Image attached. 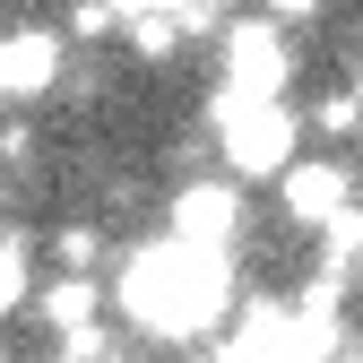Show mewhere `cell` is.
<instances>
[{"mask_svg":"<svg viewBox=\"0 0 363 363\" xmlns=\"http://www.w3.org/2000/svg\"><path fill=\"white\" fill-rule=\"evenodd\" d=\"M113 303H121V320H139L164 346L216 337L225 311H234V251H199V242H182V234L139 242V251L121 259V277H113Z\"/></svg>","mask_w":363,"mask_h":363,"instance_id":"6da1fadb","label":"cell"},{"mask_svg":"<svg viewBox=\"0 0 363 363\" xmlns=\"http://www.w3.org/2000/svg\"><path fill=\"white\" fill-rule=\"evenodd\" d=\"M216 147L234 182H286L303 156V121L286 104H259V96H216Z\"/></svg>","mask_w":363,"mask_h":363,"instance_id":"7a4b0ae2","label":"cell"},{"mask_svg":"<svg viewBox=\"0 0 363 363\" xmlns=\"http://www.w3.org/2000/svg\"><path fill=\"white\" fill-rule=\"evenodd\" d=\"M216 52H225V96H259V104L286 96L294 52H286V26H277V18H225Z\"/></svg>","mask_w":363,"mask_h":363,"instance_id":"3957f363","label":"cell"},{"mask_svg":"<svg viewBox=\"0 0 363 363\" xmlns=\"http://www.w3.org/2000/svg\"><path fill=\"white\" fill-rule=\"evenodd\" d=\"M35 320L52 329L61 346H78V354H96V363H104V277H86V268H61V277L35 294Z\"/></svg>","mask_w":363,"mask_h":363,"instance_id":"277c9868","label":"cell"},{"mask_svg":"<svg viewBox=\"0 0 363 363\" xmlns=\"http://www.w3.org/2000/svg\"><path fill=\"white\" fill-rule=\"evenodd\" d=\"M277 208H286V225H303V234H329V225L354 208V182H346L337 156H303V164L277 182Z\"/></svg>","mask_w":363,"mask_h":363,"instance_id":"5b68a950","label":"cell"},{"mask_svg":"<svg viewBox=\"0 0 363 363\" xmlns=\"http://www.w3.org/2000/svg\"><path fill=\"white\" fill-rule=\"evenodd\" d=\"M69 69V43L61 26H18L9 35V52H0V86H9V104H35V96H52Z\"/></svg>","mask_w":363,"mask_h":363,"instance_id":"8992f818","label":"cell"},{"mask_svg":"<svg viewBox=\"0 0 363 363\" xmlns=\"http://www.w3.org/2000/svg\"><path fill=\"white\" fill-rule=\"evenodd\" d=\"M173 234L199 242V251H234V234H242L234 182H182V191H173Z\"/></svg>","mask_w":363,"mask_h":363,"instance_id":"52a82bcc","label":"cell"},{"mask_svg":"<svg viewBox=\"0 0 363 363\" xmlns=\"http://www.w3.org/2000/svg\"><path fill=\"white\" fill-rule=\"evenodd\" d=\"M0 294H9V311L35 303V242L26 234H9V251H0Z\"/></svg>","mask_w":363,"mask_h":363,"instance_id":"ba28073f","label":"cell"},{"mask_svg":"<svg viewBox=\"0 0 363 363\" xmlns=\"http://www.w3.org/2000/svg\"><path fill=\"white\" fill-rule=\"evenodd\" d=\"M182 35H191V26H182L173 9H164V18H130V52H139V61H164Z\"/></svg>","mask_w":363,"mask_h":363,"instance_id":"9c48e42d","label":"cell"},{"mask_svg":"<svg viewBox=\"0 0 363 363\" xmlns=\"http://www.w3.org/2000/svg\"><path fill=\"white\" fill-rule=\"evenodd\" d=\"M52 259H61V268H86V277H96L104 234H96V225H61V234H52Z\"/></svg>","mask_w":363,"mask_h":363,"instance_id":"30bf717a","label":"cell"},{"mask_svg":"<svg viewBox=\"0 0 363 363\" xmlns=\"http://www.w3.org/2000/svg\"><path fill=\"white\" fill-rule=\"evenodd\" d=\"M113 0H78V9H69V35H86V43H96V35H113Z\"/></svg>","mask_w":363,"mask_h":363,"instance_id":"8fae6325","label":"cell"},{"mask_svg":"<svg viewBox=\"0 0 363 363\" xmlns=\"http://www.w3.org/2000/svg\"><path fill=\"white\" fill-rule=\"evenodd\" d=\"M311 9H320V0H259V18H277V26H303Z\"/></svg>","mask_w":363,"mask_h":363,"instance_id":"7c38bea8","label":"cell"},{"mask_svg":"<svg viewBox=\"0 0 363 363\" xmlns=\"http://www.w3.org/2000/svg\"><path fill=\"white\" fill-rule=\"evenodd\" d=\"M43 363H96V354H78V346H52V354H43Z\"/></svg>","mask_w":363,"mask_h":363,"instance_id":"4fadbf2b","label":"cell"},{"mask_svg":"<svg viewBox=\"0 0 363 363\" xmlns=\"http://www.w3.org/2000/svg\"><path fill=\"white\" fill-rule=\"evenodd\" d=\"M354 363H363V354H354Z\"/></svg>","mask_w":363,"mask_h":363,"instance_id":"5bb4252c","label":"cell"}]
</instances>
